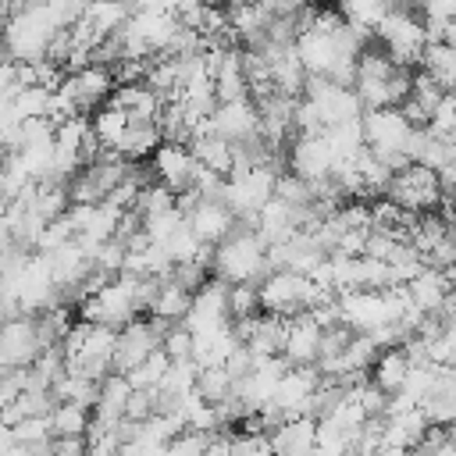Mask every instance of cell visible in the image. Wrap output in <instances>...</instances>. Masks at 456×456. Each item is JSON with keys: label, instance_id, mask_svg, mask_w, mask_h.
Returning a JSON list of instances; mask_svg holds the SVG:
<instances>
[{"label": "cell", "instance_id": "3", "mask_svg": "<svg viewBox=\"0 0 456 456\" xmlns=\"http://www.w3.org/2000/svg\"><path fill=\"white\" fill-rule=\"evenodd\" d=\"M417 71H424L445 96H456V50L445 43H428Z\"/></svg>", "mask_w": 456, "mask_h": 456}, {"label": "cell", "instance_id": "2", "mask_svg": "<svg viewBox=\"0 0 456 456\" xmlns=\"http://www.w3.org/2000/svg\"><path fill=\"white\" fill-rule=\"evenodd\" d=\"M274 456H317V424L306 417L285 420L267 435Z\"/></svg>", "mask_w": 456, "mask_h": 456}, {"label": "cell", "instance_id": "7", "mask_svg": "<svg viewBox=\"0 0 456 456\" xmlns=\"http://www.w3.org/2000/svg\"><path fill=\"white\" fill-rule=\"evenodd\" d=\"M53 456H89V438H53Z\"/></svg>", "mask_w": 456, "mask_h": 456}, {"label": "cell", "instance_id": "1", "mask_svg": "<svg viewBox=\"0 0 456 456\" xmlns=\"http://www.w3.org/2000/svg\"><path fill=\"white\" fill-rule=\"evenodd\" d=\"M43 338L36 328V317H18L0 331V363L14 370H28L43 356Z\"/></svg>", "mask_w": 456, "mask_h": 456}, {"label": "cell", "instance_id": "6", "mask_svg": "<svg viewBox=\"0 0 456 456\" xmlns=\"http://www.w3.org/2000/svg\"><path fill=\"white\" fill-rule=\"evenodd\" d=\"M89 424H93L89 410L57 403V410L50 413V438H89Z\"/></svg>", "mask_w": 456, "mask_h": 456}, {"label": "cell", "instance_id": "4", "mask_svg": "<svg viewBox=\"0 0 456 456\" xmlns=\"http://www.w3.org/2000/svg\"><path fill=\"white\" fill-rule=\"evenodd\" d=\"M410 374H413V363H410L406 349H385L370 370V385H378L385 395H403Z\"/></svg>", "mask_w": 456, "mask_h": 456}, {"label": "cell", "instance_id": "5", "mask_svg": "<svg viewBox=\"0 0 456 456\" xmlns=\"http://www.w3.org/2000/svg\"><path fill=\"white\" fill-rule=\"evenodd\" d=\"M192 395H196L203 406H224V403L235 395V381L228 378L224 367H200V370H196Z\"/></svg>", "mask_w": 456, "mask_h": 456}]
</instances>
